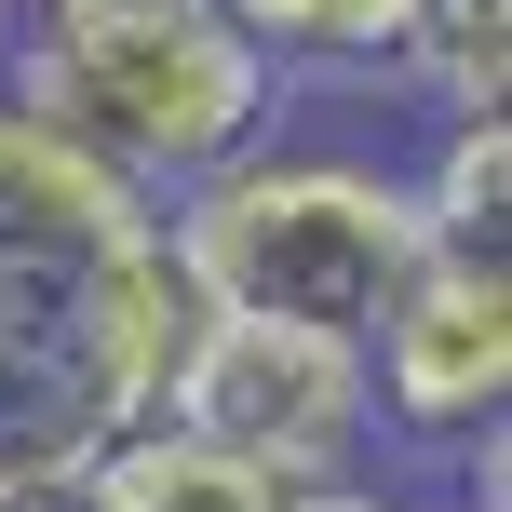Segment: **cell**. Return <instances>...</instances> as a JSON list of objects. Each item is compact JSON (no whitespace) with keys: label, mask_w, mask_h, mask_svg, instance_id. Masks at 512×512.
Instances as JSON below:
<instances>
[{"label":"cell","mask_w":512,"mask_h":512,"mask_svg":"<svg viewBox=\"0 0 512 512\" xmlns=\"http://www.w3.org/2000/svg\"><path fill=\"white\" fill-rule=\"evenodd\" d=\"M149 418L230 445V459L283 472V486L378 472V391H364V351H351V337H310V324H243V310H203Z\"/></svg>","instance_id":"cell-4"},{"label":"cell","mask_w":512,"mask_h":512,"mask_svg":"<svg viewBox=\"0 0 512 512\" xmlns=\"http://www.w3.org/2000/svg\"><path fill=\"white\" fill-rule=\"evenodd\" d=\"M162 243H176V270H189L203 310L310 324V337H351V351L378 337V310L405 297V270L432 256L405 162L283 149V135H256L243 162L189 176L176 203H162Z\"/></svg>","instance_id":"cell-3"},{"label":"cell","mask_w":512,"mask_h":512,"mask_svg":"<svg viewBox=\"0 0 512 512\" xmlns=\"http://www.w3.org/2000/svg\"><path fill=\"white\" fill-rule=\"evenodd\" d=\"M405 189H418V230H432V243H499L512 122H432V149L405 162Z\"/></svg>","instance_id":"cell-9"},{"label":"cell","mask_w":512,"mask_h":512,"mask_svg":"<svg viewBox=\"0 0 512 512\" xmlns=\"http://www.w3.org/2000/svg\"><path fill=\"white\" fill-rule=\"evenodd\" d=\"M0 95L27 122H54L68 149H95L122 189L176 203L189 176L283 135L297 81L230 27V0H27Z\"/></svg>","instance_id":"cell-2"},{"label":"cell","mask_w":512,"mask_h":512,"mask_svg":"<svg viewBox=\"0 0 512 512\" xmlns=\"http://www.w3.org/2000/svg\"><path fill=\"white\" fill-rule=\"evenodd\" d=\"M364 391L378 432L432 445V459H499V405H512V256L499 243H432L405 270V297L364 337Z\"/></svg>","instance_id":"cell-5"},{"label":"cell","mask_w":512,"mask_h":512,"mask_svg":"<svg viewBox=\"0 0 512 512\" xmlns=\"http://www.w3.org/2000/svg\"><path fill=\"white\" fill-rule=\"evenodd\" d=\"M189 324L203 297L162 203L0 95V499L81 486V459L162 405Z\"/></svg>","instance_id":"cell-1"},{"label":"cell","mask_w":512,"mask_h":512,"mask_svg":"<svg viewBox=\"0 0 512 512\" xmlns=\"http://www.w3.org/2000/svg\"><path fill=\"white\" fill-rule=\"evenodd\" d=\"M0 512H68V486H27V499H0Z\"/></svg>","instance_id":"cell-10"},{"label":"cell","mask_w":512,"mask_h":512,"mask_svg":"<svg viewBox=\"0 0 512 512\" xmlns=\"http://www.w3.org/2000/svg\"><path fill=\"white\" fill-rule=\"evenodd\" d=\"M432 0H230V27L283 81H405Z\"/></svg>","instance_id":"cell-7"},{"label":"cell","mask_w":512,"mask_h":512,"mask_svg":"<svg viewBox=\"0 0 512 512\" xmlns=\"http://www.w3.org/2000/svg\"><path fill=\"white\" fill-rule=\"evenodd\" d=\"M68 512H283V472H256V459H230V445L176 432V418H135L122 445L81 459Z\"/></svg>","instance_id":"cell-6"},{"label":"cell","mask_w":512,"mask_h":512,"mask_svg":"<svg viewBox=\"0 0 512 512\" xmlns=\"http://www.w3.org/2000/svg\"><path fill=\"white\" fill-rule=\"evenodd\" d=\"M418 108L432 122H512V0H432L418 14V54H405Z\"/></svg>","instance_id":"cell-8"},{"label":"cell","mask_w":512,"mask_h":512,"mask_svg":"<svg viewBox=\"0 0 512 512\" xmlns=\"http://www.w3.org/2000/svg\"><path fill=\"white\" fill-rule=\"evenodd\" d=\"M14 27H27V0H0V54H14Z\"/></svg>","instance_id":"cell-11"}]
</instances>
